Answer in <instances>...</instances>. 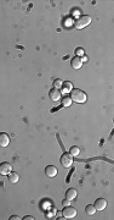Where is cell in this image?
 Returning <instances> with one entry per match:
<instances>
[{
	"instance_id": "cell-1",
	"label": "cell",
	"mask_w": 114,
	"mask_h": 220,
	"mask_svg": "<svg viewBox=\"0 0 114 220\" xmlns=\"http://www.w3.org/2000/svg\"><path fill=\"white\" fill-rule=\"evenodd\" d=\"M70 99L75 103H85L87 100L86 93L81 90H72L70 91Z\"/></svg>"
},
{
	"instance_id": "cell-2",
	"label": "cell",
	"mask_w": 114,
	"mask_h": 220,
	"mask_svg": "<svg viewBox=\"0 0 114 220\" xmlns=\"http://www.w3.org/2000/svg\"><path fill=\"white\" fill-rule=\"evenodd\" d=\"M90 23H91V17L87 16V15H83V16H80L79 19L74 22V27L78 28V29H81L84 27L89 26Z\"/></svg>"
},
{
	"instance_id": "cell-3",
	"label": "cell",
	"mask_w": 114,
	"mask_h": 220,
	"mask_svg": "<svg viewBox=\"0 0 114 220\" xmlns=\"http://www.w3.org/2000/svg\"><path fill=\"white\" fill-rule=\"evenodd\" d=\"M59 160H61V164H62L63 168H70L74 159H73V155H72L70 153H63Z\"/></svg>"
},
{
	"instance_id": "cell-4",
	"label": "cell",
	"mask_w": 114,
	"mask_h": 220,
	"mask_svg": "<svg viewBox=\"0 0 114 220\" xmlns=\"http://www.w3.org/2000/svg\"><path fill=\"white\" fill-rule=\"evenodd\" d=\"M76 214H78L76 209L73 207H70V205L64 207V209L62 210V215H63L64 219H73V218L76 217Z\"/></svg>"
},
{
	"instance_id": "cell-5",
	"label": "cell",
	"mask_w": 114,
	"mask_h": 220,
	"mask_svg": "<svg viewBox=\"0 0 114 220\" xmlns=\"http://www.w3.org/2000/svg\"><path fill=\"white\" fill-rule=\"evenodd\" d=\"M12 171V165L8 162L0 163V175H9Z\"/></svg>"
},
{
	"instance_id": "cell-6",
	"label": "cell",
	"mask_w": 114,
	"mask_h": 220,
	"mask_svg": "<svg viewBox=\"0 0 114 220\" xmlns=\"http://www.w3.org/2000/svg\"><path fill=\"white\" fill-rule=\"evenodd\" d=\"M107 201L104 198H97L95 202V204L94 207L96 208V210H104L106 208H107Z\"/></svg>"
},
{
	"instance_id": "cell-7",
	"label": "cell",
	"mask_w": 114,
	"mask_h": 220,
	"mask_svg": "<svg viewBox=\"0 0 114 220\" xmlns=\"http://www.w3.org/2000/svg\"><path fill=\"white\" fill-rule=\"evenodd\" d=\"M49 97L52 102H58L59 99H61V92L57 88H52V90L49 92Z\"/></svg>"
},
{
	"instance_id": "cell-8",
	"label": "cell",
	"mask_w": 114,
	"mask_h": 220,
	"mask_svg": "<svg viewBox=\"0 0 114 220\" xmlns=\"http://www.w3.org/2000/svg\"><path fill=\"white\" fill-rule=\"evenodd\" d=\"M45 174L47 177H55L57 175V168L53 165H47L45 168Z\"/></svg>"
},
{
	"instance_id": "cell-9",
	"label": "cell",
	"mask_w": 114,
	"mask_h": 220,
	"mask_svg": "<svg viewBox=\"0 0 114 220\" xmlns=\"http://www.w3.org/2000/svg\"><path fill=\"white\" fill-rule=\"evenodd\" d=\"M10 144V137L8 133H0V147H8Z\"/></svg>"
},
{
	"instance_id": "cell-10",
	"label": "cell",
	"mask_w": 114,
	"mask_h": 220,
	"mask_svg": "<svg viewBox=\"0 0 114 220\" xmlns=\"http://www.w3.org/2000/svg\"><path fill=\"white\" fill-rule=\"evenodd\" d=\"M70 65H72V67H73L74 70H79L83 66V61H81V59L79 56H75V58L72 59Z\"/></svg>"
},
{
	"instance_id": "cell-11",
	"label": "cell",
	"mask_w": 114,
	"mask_h": 220,
	"mask_svg": "<svg viewBox=\"0 0 114 220\" xmlns=\"http://www.w3.org/2000/svg\"><path fill=\"white\" fill-rule=\"evenodd\" d=\"M78 196V192L75 188H69L67 192H66V198L69 199V201H74Z\"/></svg>"
},
{
	"instance_id": "cell-12",
	"label": "cell",
	"mask_w": 114,
	"mask_h": 220,
	"mask_svg": "<svg viewBox=\"0 0 114 220\" xmlns=\"http://www.w3.org/2000/svg\"><path fill=\"white\" fill-rule=\"evenodd\" d=\"M18 180H20V175L17 174V172H15V171H11L10 174H9V181H10L11 183H16V182H18Z\"/></svg>"
},
{
	"instance_id": "cell-13",
	"label": "cell",
	"mask_w": 114,
	"mask_h": 220,
	"mask_svg": "<svg viewBox=\"0 0 114 220\" xmlns=\"http://www.w3.org/2000/svg\"><path fill=\"white\" fill-rule=\"evenodd\" d=\"M69 153H70L73 157H78V155L80 154V148H79V147H76V146L72 147V148H70V151H69Z\"/></svg>"
},
{
	"instance_id": "cell-14",
	"label": "cell",
	"mask_w": 114,
	"mask_h": 220,
	"mask_svg": "<svg viewBox=\"0 0 114 220\" xmlns=\"http://www.w3.org/2000/svg\"><path fill=\"white\" fill-rule=\"evenodd\" d=\"M85 210H86V213L89 214V215H94V214L96 213V208L94 207V204H89V205H86Z\"/></svg>"
},
{
	"instance_id": "cell-15",
	"label": "cell",
	"mask_w": 114,
	"mask_h": 220,
	"mask_svg": "<svg viewBox=\"0 0 114 220\" xmlns=\"http://www.w3.org/2000/svg\"><path fill=\"white\" fill-rule=\"evenodd\" d=\"M63 92H66V93H68V92H70L72 91V88H73V86H72V83L70 82H66V83H63Z\"/></svg>"
},
{
	"instance_id": "cell-16",
	"label": "cell",
	"mask_w": 114,
	"mask_h": 220,
	"mask_svg": "<svg viewBox=\"0 0 114 220\" xmlns=\"http://www.w3.org/2000/svg\"><path fill=\"white\" fill-rule=\"evenodd\" d=\"M61 103H62L63 106H70V104H72V99H70V97H64V98L61 100Z\"/></svg>"
},
{
	"instance_id": "cell-17",
	"label": "cell",
	"mask_w": 114,
	"mask_h": 220,
	"mask_svg": "<svg viewBox=\"0 0 114 220\" xmlns=\"http://www.w3.org/2000/svg\"><path fill=\"white\" fill-rule=\"evenodd\" d=\"M63 86V81L62 80H59V78H57V80H55L53 81V88H57V90H59Z\"/></svg>"
},
{
	"instance_id": "cell-18",
	"label": "cell",
	"mask_w": 114,
	"mask_h": 220,
	"mask_svg": "<svg viewBox=\"0 0 114 220\" xmlns=\"http://www.w3.org/2000/svg\"><path fill=\"white\" fill-rule=\"evenodd\" d=\"M75 53H76V56H84V54H85V51H84L83 48H76Z\"/></svg>"
},
{
	"instance_id": "cell-19",
	"label": "cell",
	"mask_w": 114,
	"mask_h": 220,
	"mask_svg": "<svg viewBox=\"0 0 114 220\" xmlns=\"http://www.w3.org/2000/svg\"><path fill=\"white\" fill-rule=\"evenodd\" d=\"M69 204H70V201H69V199L66 198V199L62 201V205H63V207H68Z\"/></svg>"
},
{
	"instance_id": "cell-20",
	"label": "cell",
	"mask_w": 114,
	"mask_h": 220,
	"mask_svg": "<svg viewBox=\"0 0 114 220\" xmlns=\"http://www.w3.org/2000/svg\"><path fill=\"white\" fill-rule=\"evenodd\" d=\"M23 220H34V218H33V217H31V215H27V217L23 218Z\"/></svg>"
},
{
	"instance_id": "cell-21",
	"label": "cell",
	"mask_w": 114,
	"mask_h": 220,
	"mask_svg": "<svg viewBox=\"0 0 114 220\" xmlns=\"http://www.w3.org/2000/svg\"><path fill=\"white\" fill-rule=\"evenodd\" d=\"M17 219H20V217H17V215H12L10 218V220H17Z\"/></svg>"
},
{
	"instance_id": "cell-22",
	"label": "cell",
	"mask_w": 114,
	"mask_h": 220,
	"mask_svg": "<svg viewBox=\"0 0 114 220\" xmlns=\"http://www.w3.org/2000/svg\"><path fill=\"white\" fill-rule=\"evenodd\" d=\"M81 61H83V64H84V62H86V61H87V58H86V56H83Z\"/></svg>"
}]
</instances>
